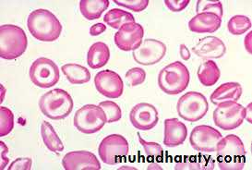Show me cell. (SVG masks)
Returning <instances> with one entry per match:
<instances>
[{"label":"cell","mask_w":252,"mask_h":170,"mask_svg":"<svg viewBox=\"0 0 252 170\" xmlns=\"http://www.w3.org/2000/svg\"><path fill=\"white\" fill-rule=\"evenodd\" d=\"M31 34L41 42H54L60 38L62 24L51 11L39 8L31 12L27 20Z\"/></svg>","instance_id":"obj_1"},{"label":"cell","mask_w":252,"mask_h":170,"mask_svg":"<svg viewBox=\"0 0 252 170\" xmlns=\"http://www.w3.org/2000/svg\"><path fill=\"white\" fill-rule=\"evenodd\" d=\"M216 161L221 170H242L246 164V149L241 139L229 134L222 137L216 149Z\"/></svg>","instance_id":"obj_2"},{"label":"cell","mask_w":252,"mask_h":170,"mask_svg":"<svg viewBox=\"0 0 252 170\" xmlns=\"http://www.w3.org/2000/svg\"><path fill=\"white\" fill-rule=\"evenodd\" d=\"M73 99L67 91L53 89L41 96L39 107L42 113L53 120L67 118L73 110Z\"/></svg>","instance_id":"obj_3"},{"label":"cell","mask_w":252,"mask_h":170,"mask_svg":"<svg viewBox=\"0 0 252 170\" xmlns=\"http://www.w3.org/2000/svg\"><path fill=\"white\" fill-rule=\"evenodd\" d=\"M28 40L25 32L13 24L0 27V57L12 60L23 56L27 49Z\"/></svg>","instance_id":"obj_4"},{"label":"cell","mask_w":252,"mask_h":170,"mask_svg":"<svg viewBox=\"0 0 252 170\" xmlns=\"http://www.w3.org/2000/svg\"><path fill=\"white\" fill-rule=\"evenodd\" d=\"M189 83V68L180 61H175L164 67L158 75V85L166 95L176 96L183 93Z\"/></svg>","instance_id":"obj_5"},{"label":"cell","mask_w":252,"mask_h":170,"mask_svg":"<svg viewBox=\"0 0 252 170\" xmlns=\"http://www.w3.org/2000/svg\"><path fill=\"white\" fill-rule=\"evenodd\" d=\"M106 123L104 111L96 104H85L75 114V128L84 134L98 133Z\"/></svg>","instance_id":"obj_6"},{"label":"cell","mask_w":252,"mask_h":170,"mask_svg":"<svg viewBox=\"0 0 252 170\" xmlns=\"http://www.w3.org/2000/svg\"><path fill=\"white\" fill-rule=\"evenodd\" d=\"M209 110L207 98L198 92H189L181 96L177 104L178 116L189 122H197Z\"/></svg>","instance_id":"obj_7"},{"label":"cell","mask_w":252,"mask_h":170,"mask_svg":"<svg viewBox=\"0 0 252 170\" xmlns=\"http://www.w3.org/2000/svg\"><path fill=\"white\" fill-rule=\"evenodd\" d=\"M29 75L32 82L37 87L51 88L60 81V68L51 59L39 58L32 62Z\"/></svg>","instance_id":"obj_8"},{"label":"cell","mask_w":252,"mask_h":170,"mask_svg":"<svg viewBox=\"0 0 252 170\" xmlns=\"http://www.w3.org/2000/svg\"><path fill=\"white\" fill-rule=\"evenodd\" d=\"M245 107L236 101H226L219 103L214 111L215 125L223 131H232L238 128L244 121Z\"/></svg>","instance_id":"obj_9"},{"label":"cell","mask_w":252,"mask_h":170,"mask_svg":"<svg viewBox=\"0 0 252 170\" xmlns=\"http://www.w3.org/2000/svg\"><path fill=\"white\" fill-rule=\"evenodd\" d=\"M128 150V142L124 136L110 134L101 141L98 154L104 164L115 166L127 155Z\"/></svg>","instance_id":"obj_10"},{"label":"cell","mask_w":252,"mask_h":170,"mask_svg":"<svg viewBox=\"0 0 252 170\" xmlns=\"http://www.w3.org/2000/svg\"><path fill=\"white\" fill-rule=\"evenodd\" d=\"M222 138L220 132L208 125L195 127L189 136V142L193 149L203 153L216 152L217 145Z\"/></svg>","instance_id":"obj_11"},{"label":"cell","mask_w":252,"mask_h":170,"mask_svg":"<svg viewBox=\"0 0 252 170\" xmlns=\"http://www.w3.org/2000/svg\"><path fill=\"white\" fill-rule=\"evenodd\" d=\"M166 54V45L163 42L148 38L145 39L139 48L134 50L133 59L142 66H152L159 63Z\"/></svg>","instance_id":"obj_12"},{"label":"cell","mask_w":252,"mask_h":170,"mask_svg":"<svg viewBox=\"0 0 252 170\" xmlns=\"http://www.w3.org/2000/svg\"><path fill=\"white\" fill-rule=\"evenodd\" d=\"M144 29L140 23H126L115 34V43L122 51H134L142 44Z\"/></svg>","instance_id":"obj_13"},{"label":"cell","mask_w":252,"mask_h":170,"mask_svg":"<svg viewBox=\"0 0 252 170\" xmlns=\"http://www.w3.org/2000/svg\"><path fill=\"white\" fill-rule=\"evenodd\" d=\"M94 85L98 93L107 98L117 99L123 95L124 83L122 78L110 69L98 72L94 77Z\"/></svg>","instance_id":"obj_14"},{"label":"cell","mask_w":252,"mask_h":170,"mask_svg":"<svg viewBox=\"0 0 252 170\" xmlns=\"http://www.w3.org/2000/svg\"><path fill=\"white\" fill-rule=\"evenodd\" d=\"M129 120L137 130L143 132L151 131L158 124V111L151 103H138L130 111Z\"/></svg>","instance_id":"obj_15"},{"label":"cell","mask_w":252,"mask_h":170,"mask_svg":"<svg viewBox=\"0 0 252 170\" xmlns=\"http://www.w3.org/2000/svg\"><path fill=\"white\" fill-rule=\"evenodd\" d=\"M62 166L65 170H100L96 155L88 151H73L64 155Z\"/></svg>","instance_id":"obj_16"},{"label":"cell","mask_w":252,"mask_h":170,"mask_svg":"<svg viewBox=\"0 0 252 170\" xmlns=\"http://www.w3.org/2000/svg\"><path fill=\"white\" fill-rule=\"evenodd\" d=\"M192 50L198 57L210 60L222 58L226 53V46L218 37L206 36L200 39Z\"/></svg>","instance_id":"obj_17"},{"label":"cell","mask_w":252,"mask_h":170,"mask_svg":"<svg viewBox=\"0 0 252 170\" xmlns=\"http://www.w3.org/2000/svg\"><path fill=\"white\" fill-rule=\"evenodd\" d=\"M188 137L187 126L178 118H167L164 120L163 144L166 147H177L184 143Z\"/></svg>","instance_id":"obj_18"},{"label":"cell","mask_w":252,"mask_h":170,"mask_svg":"<svg viewBox=\"0 0 252 170\" xmlns=\"http://www.w3.org/2000/svg\"><path fill=\"white\" fill-rule=\"evenodd\" d=\"M222 19L215 13L202 12L194 16L189 22V28L195 34L215 33L220 28Z\"/></svg>","instance_id":"obj_19"},{"label":"cell","mask_w":252,"mask_h":170,"mask_svg":"<svg viewBox=\"0 0 252 170\" xmlns=\"http://www.w3.org/2000/svg\"><path fill=\"white\" fill-rule=\"evenodd\" d=\"M215 167V159L203 155L184 156L175 164L176 170H213Z\"/></svg>","instance_id":"obj_20"},{"label":"cell","mask_w":252,"mask_h":170,"mask_svg":"<svg viewBox=\"0 0 252 170\" xmlns=\"http://www.w3.org/2000/svg\"><path fill=\"white\" fill-rule=\"evenodd\" d=\"M242 96V86L238 82H225L221 84L218 88L215 89L210 97L212 103L218 105L219 103L226 101L239 100Z\"/></svg>","instance_id":"obj_21"},{"label":"cell","mask_w":252,"mask_h":170,"mask_svg":"<svg viewBox=\"0 0 252 170\" xmlns=\"http://www.w3.org/2000/svg\"><path fill=\"white\" fill-rule=\"evenodd\" d=\"M110 59V50L106 44L97 42L91 45L87 53V64L90 68L97 69L105 66Z\"/></svg>","instance_id":"obj_22"},{"label":"cell","mask_w":252,"mask_h":170,"mask_svg":"<svg viewBox=\"0 0 252 170\" xmlns=\"http://www.w3.org/2000/svg\"><path fill=\"white\" fill-rule=\"evenodd\" d=\"M109 4L108 0H82L80 1V9L85 19L94 21L102 16Z\"/></svg>","instance_id":"obj_23"},{"label":"cell","mask_w":252,"mask_h":170,"mask_svg":"<svg viewBox=\"0 0 252 170\" xmlns=\"http://www.w3.org/2000/svg\"><path fill=\"white\" fill-rule=\"evenodd\" d=\"M198 78L200 83L204 86H214L219 81L221 71L217 64L213 60H206L203 62L198 69Z\"/></svg>","instance_id":"obj_24"},{"label":"cell","mask_w":252,"mask_h":170,"mask_svg":"<svg viewBox=\"0 0 252 170\" xmlns=\"http://www.w3.org/2000/svg\"><path fill=\"white\" fill-rule=\"evenodd\" d=\"M61 70L67 77V81H69L71 84H83V83H87L91 80L89 69L79 64H75V63L65 64L61 68Z\"/></svg>","instance_id":"obj_25"},{"label":"cell","mask_w":252,"mask_h":170,"mask_svg":"<svg viewBox=\"0 0 252 170\" xmlns=\"http://www.w3.org/2000/svg\"><path fill=\"white\" fill-rule=\"evenodd\" d=\"M41 136L45 146L51 152L60 153L64 150L62 140H60L58 133L49 122L43 121L41 125Z\"/></svg>","instance_id":"obj_26"},{"label":"cell","mask_w":252,"mask_h":170,"mask_svg":"<svg viewBox=\"0 0 252 170\" xmlns=\"http://www.w3.org/2000/svg\"><path fill=\"white\" fill-rule=\"evenodd\" d=\"M104 22L108 26L118 30L126 23L136 22L133 15L130 12L119 8H112L111 10H109L104 15Z\"/></svg>","instance_id":"obj_27"},{"label":"cell","mask_w":252,"mask_h":170,"mask_svg":"<svg viewBox=\"0 0 252 170\" xmlns=\"http://www.w3.org/2000/svg\"><path fill=\"white\" fill-rule=\"evenodd\" d=\"M252 28L251 19L245 15H236L227 23V29L233 35H241Z\"/></svg>","instance_id":"obj_28"},{"label":"cell","mask_w":252,"mask_h":170,"mask_svg":"<svg viewBox=\"0 0 252 170\" xmlns=\"http://www.w3.org/2000/svg\"><path fill=\"white\" fill-rule=\"evenodd\" d=\"M0 137H5L14 128V115L8 107H0Z\"/></svg>","instance_id":"obj_29"},{"label":"cell","mask_w":252,"mask_h":170,"mask_svg":"<svg viewBox=\"0 0 252 170\" xmlns=\"http://www.w3.org/2000/svg\"><path fill=\"white\" fill-rule=\"evenodd\" d=\"M138 137H139V141L142 145V147L144 148V152L147 155V157L150 158L151 160H157V161H162L163 156V147L161 146V144H159L158 142L155 141H147L141 138L140 133H138Z\"/></svg>","instance_id":"obj_30"},{"label":"cell","mask_w":252,"mask_h":170,"mask_svg":"<svg viewBox=\"0 0 252 170\" xmlns=\"http://www.w3.org/2000/svg\"><path fill=\"white\" fill-rule=\"evenodd\" d=\"M196 12L202 13V12H210L215 13L219 18H222L223 15V8L221 1H211V0H198L196 5Z\"/></svg>","instance_id":"obj_31"},{"label":"cell","mask_w":252,"mask_h":170,"mask_svg":"<svg viewBox=\"0 0 252 170\" xmlns=\"http://www.w3.org/2000/svg\"><path fill=\"white\" fill-rule=\"evenodd\" d=\"M99 106L104 111L107 123H114L122 118V110L119 104L113 101H104L99 103Z\"/></svg>","instance_id":"obj_32"},{"label":"cell","mask_w":252,"mask_h":170,"mask_svg":"<svg viewBox=\"0 0 252 170\" xmlns=\"http://www.w3.org/2000/svg\"><path fill=\"white\" fill-rule=\"evenodd\" d=\"M114 3L119 7H126L135 12L143 11L148 7L149 0H115Z\"/></svg>","instance_id":"obj_33"},{"label":"cell","mask_w":252,"mask_h":170,"mask_svg":"<svg viewBox=\"0 0 252 170\" xmlns=\"http://www.w3.org/2000/svg\"><path fill=\"white\" fill-rule=\"evenodd\" d=\"M126 78L131 86H138L145 81L146 72L143 68L136 67L126 71Z\"/></svg>","instance_id":"obj_34"},{"label":"cell","mask_w":252,"mask_h":170,"mask_svg":"<svg viewBox=\"0 0 252 170\" xmlns=\"http://www.w3.org/2000/svg\"><path fill=\"white\" fill-rule=\"evenodd\" d=\"M8 170H32V159L31 158H17L9 165Z\"/></svg>","instance_id":"obj_35"},{"label":"cell","mask_w":252,"mask_h":170,"mask_svg":"<svg viewBox=\"0 0 252 170\" xmlns=\"http://www.w3.org/2000/svg\"><path fill=\"white\" fill-rule=\"evenodd\" d=\"M165 6L173 12H180L189 6V0H165Z\"/></svg>","instance_id":"obj_36"},{"label":"cell","mask_w":252,"mask_h":170,"mask_svg":"<svg viewBox=\"0 0 252 170\" xmlns=\"http://www.w3.org/2000/svg\"><path fill=\"white\" fill-rule=\"evenodd\" d=\"M0 148H1V165L0 170H5L7 165L8 164V157L7 155L8 154V148L4 141H0Z\"/></svg>","instance_id":"obj_37"},{"label":"cell","mask_w":252,"mask_h":170,"mask_svg":"<svg viewBox=\"0 0 252 170\" xmlns=\"http://www.w3.org/2000/svg\"><path fill=\"white\" fill-rule=\"evenodd\" d=\"M105 31H106V26L104 23H95L90 29V35L97 36L102 34Z\"/></svg>","instance_id":"obj_38"},{"label":"cell","mask_w":252,"mask_h":170,"mask_svg":"<svg viewBox=\"0 0 252 170\" xmlns=\"http://www.w3.org/2000/svg\"><path fill=\"white\" fill-rule=\"evenodd\" d=\"M179 54H180V57L182 58L183 60L187 61V60L190 59V52H189V48L187 47L186 44H180V46H179Z\"/></svg>","instance_id":"obj_39"},{"label":"cell","mask_w":252,"mask_h":170,"mask_svg":"<svg viewBox=\"0 0 252 170\" xmlns=\"http://www.w3.org/2000/svg\"><path fill=\"white\" fill-rule=\"evenodd\" d=\"M252 103H249V105L247 106V107H245V116H244V119H247L248 120V122L249 123H251L252 124Z\"/></svg>","instance_id":"obj_40"},{"label":"cell","mask_w":252,"mask_h":170,"mask_svg":"<svg viewBox=\"0 0 252 170\" xmlns=\"http://www.w3.org/2000/svg\"><path fill=\"white\" fill-rule=\"evenodd\" d=\"M252 33H249V34H248V36L246 38V41H245V46H246V48H247V50L249 53H251L252 54V46H251V41L249 40V38L251 37L252 35Z\"/></svg>","instance_id":"obj_41"},{"label":"cell","mask_w":252,"mask_h":170,"mask_svg":"<svg viewBox=\"0 0 252 170\" xmlns=\"http://www.w3.org/2000/svg\"><path fill=\"white\" fill-rule=\"evenodd\" d=\"M0 90H1V100H0V102L2 103L4 101V96H5V94H6V89L1 84L0 85Z\"/></svg>","instance_id":"obj_42"},{"label":"cell","mask_w":252,"mask_h":170,"mask_svg":"<svg viewBox=\"0 0 252 170\" xmlns=\"http://www.w3.org/2000/svg\"><path fill=\"white\" fill-rule=\"evenodd\" d=\"M124 169H130V168H126V167H123V168H120L119 170H124ZM131 169H133V170H136L135 168H131Z\"/></svg>","instance_id":"obj_43"}]
</instances>
